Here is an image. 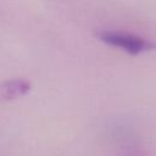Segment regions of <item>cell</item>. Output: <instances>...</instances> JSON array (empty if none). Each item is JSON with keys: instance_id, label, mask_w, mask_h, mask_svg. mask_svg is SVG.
I'll use <instances>...</instances> for the list:
<instances>
[{"instance_id": "obj_1", "label": "cell", "mask_w": 156, "mask_h": 156, "mask_svg": "<svg viewBox=\"0 0 156 156\" xmlns=\"http://www.w3.org/2000/svg\"><path fill=\"white\" fill-rule=\"evenodd\" d=\"M98 38L107 45L124 50L130 55H139L143 52L156 50V43L143 37L121 32V30H100L96 33Z\"/></svg>"}, {"instance_id": "obj_2", "label": "cell", "mask_w": 156, "mask_h": 156, "mask_svg": "<svg viewBox=\"0 0 156 156\" xmlns=\"http://www.w3.org/2000/svg\"><path fill=\"white\" fill-rule=\"evenodd\" d=\"M30 90V83L24 79H11L0 83V101H12L24 96Z\"/></svg>"}, {"instance_id": "obj_3", "label": "cell", "mask_w": 156, "mask_h": 156, "mask_svg": "<svg viewBox=\"0 0 156 156\" xmlns=\"http://www.w3.org/2000/svg\"><path fill=\"white\" fill-rule=\"evenodd\" d=\"M123 156H145V155H144V152L140 149H138L135 146H128L124 150Z\"/></svg>"}]
</instances>
